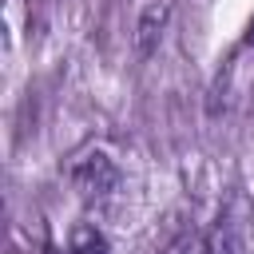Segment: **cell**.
<instances>
[{"label":"cell","mask_w":254,"mask_h":254,"mask_svg":"<svg viewBox=\"0 0 254 254\" xmlns=\"http://www.w3.org/2000/svg\"><path fill=\"white\" fill-rule=\"evenodd\" d=\"M206 250L210 254H246L250 250V202L238 190L218 206V218L206 230Z\"/></svg>","instance_id":"1"},{"label":"cell","mask_w":254,"mask_h":254,"mask_svg":"<svg viewBox=\"0 0 254 254\" xmlns=\"http://www.w3.org/2000/svg\"><path fill=\"white\" fill-rule=\"evenodd\" d=\"M71 187L79 190L83 202H103L119 187V171L103 151H87L71 163Z\"/></svg>","instance_id":"2"},{"label":"cell","mask_w":254,"mask_h":254,"mask_svg":"<svg viewBox=\"0 0 254 254\" xmlns=\"http://www.w3.org/2000/svg\"><path fill=\"white\" fill-rule=\"evenodd\" d=\"M167 16H171L167 4L143 8L139 28H135V48H139V56H151V52H155V44H159V36H163V28H167Z\"/></svg>","instance_id":"3"},{"label":"cell","mask_w":254,"mask_h":254,"mask_svg":"<svg viewBox=\"0 0 254 254\" xmlns=\"http://www.w3.org/2000/svg\"><path fill=\"white\" fill-rule=\"evenodd\" d=\"M71 254H107V234L95 222H79L71 230Z\"/></svg>","instance_id":"4"},{"label":"cell","mask_w":254,"mask_h":254,"mask_svg":"<svg viewBox=\"0 0 254 254\" xmlns=\"http://www.w3.org/2000/svg\"><path fill=\"white\" fill-rule=\"evenodd\" d=\"M163 254H210V250H206V234H198L194 226H183V230L163 246Z\"/></svg>","instance_id":"5"},{"label":"cell","mask_w":254,"mask_h":254,"mask_svg":"<svg viewBox=\"0 0 254 254\" xmlns=\"http://www.w3.org/2000/svg\"><path fill=\"white\" fill-rule=\"evenodd\" d=\"M246 44H254V24H250V36H246Z\"/></svg>","instance_id":"6"}]
</instances>
